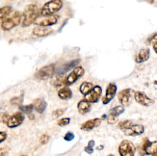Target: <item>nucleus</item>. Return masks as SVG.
<instances>
[{
    "mask_svg": "<svg viewBox=\"0 0 157 156\" xmlns=\"http://www.w3.org/2000/svg\"><path fill=\"white\" fill-rule=\"evenodd\" d=\"M40 17V9L37 4H30L24 9L22 13V27L30 26L31 24L35 23L36 19Z\"/></svg>",
    "mask_w": 157,
    "mask_h": 156,
    "instance_id": "nucleus-1",
    "label": "nucleus"
},
{
    "mask_svg": "<svg viewBox=\"0 0 157 156\" xmlns=\"http://www.w3.org/2000/svg\"><path fill=\"white\" fill-rule=\"evenodd\" d=\"M63 7L62 0H50L46 2L42 9H40V17H45V16H52L55 15L57 12H59Z\"/></svg>",
    "mask_w": 157,
    "mask_h": 156,
    "instance_id": "nucleus-2",
    "label": "nucleus"
},
{
    "mask_svg": "<svg viewBox=\"0 0 157 156\" xmlns=\"http://www.w3.org/2000/svg\"><path fill=\"white\" fill-rule=\"evenodd\" d=\"M22 20V13L16 11L13 13H11L3 21L1 22V28L3 31H9L20 24Z\"/></svg>",
    "mask_w": 157,
    "mask_h": 156,
    "instance_id": "nucleus-3",
    "label": "nucleus"
},
{
    "mask_svg": "<svg viewBox=\"0 0 157 156\" xmlns=\"http://www.w3.org/2000/svg\"><path fill=\"white\" fill-rule=\"evenodd\" d=\"M136 152V146L128 140H124L119 146V153L121 156H133Z\"/></svg>",
    "mask_w": 157,
    "mask_h": 156,
    "instance_id": "nucleus-4",
    "label": "nucleus"
},
{
    "mask_svg": "<svg viewBox=\"0 0 157 156\" xmlns=\"http://www.w3.org/2000/svg\"><path fill=\"white\" fill-rule=\"evenodd\" d=\"M84 73H85V70L83 69V67L76 66L73 69V70L66 78V84H67V86H71V85L74 84L80 77H82V76L84 75Z\"/></svg>",
    "mask_w": 157,
    "mask_h": 156,
    "instance_id": "nucleus-5",
    "label": "nucleus"
},
{
    "mask_svg": "<svg viewBox=\"0 0 157 156\" xmlns=\"http://www.w3.org/2000/svg\"><path fill=\"white\" fill-rule=\"evenodd\" d=\"M124 112V105H118L110 110L108 116H107V123L109 124H114L118 121L119 116Z\"/></svg>",
    "mask_w": 157,
    "mask_h": 156,
    "instance_id": "nucleus-6",
    "label": "nucleus"
},
{
    "mask_svg": "<svg viewBox=\"0 0 157 156\" xmlns=\"http://www.w3.org/2000/svg\"><path fill=\"white\" fill-rule=\"evenodd\" d=\"M54 72H55V67H54V65H48L39 70L35 76L40 80H46L50 78L54 74Z\"/></svg>",
    "mask_w": 157,
    "mask_h": 156,
    "instance_id": "nucleus-7",
    "label": "nucleus"
},
{
    "mask_svg": "<svg viewBox=\"0 0 157 156\" xmlns=\"http://www.w3.org/2000/svg\"><path fill=\"white\" fill-rule=\"evenodd\" d=\"M59 17L52 15V16H45V17H40V18L38 17L35 21L36 25L40 26H45V27H49L54 24H56L58 22Z\"/></svg>",
    "mask_w": 157,
    "mask_h": 156,
    "instance_id": "nucleus-8",
    "label": "nucleus"
},
{
    "mask_svg": "<svg viewBox=\"0 0 157 156\" xmlns=\"http://www.w3.org/2000/svg\"><path fill=\"white\" fill-rule=\"evenodd\" d=\"M142 150L144 154L147 155H157V141L149 142L147 138H146L143 142Z\"/></svg>",
    "mask_w": 157,
    "mask_h": 156,
    "instance_id": "nucleus-9",
    "label": "nucleus"
},
{
    "mask_svg": "<svg viewBox=\"0 0 157 156\" xmlns=\"http://www.w3.org/2000/svg\"><path fill=\"white\" fill-rule=\"evenodd\" d=\"M134 98L136 102L141 104L142 106H151L154 103V100L151 97H148L145 93L143 92H134Z\"/></svg>",
    "mask_w": 157,
    "mask_h": 156,
    "instance_id": "nucleus-10",
    "label": "nucleus"
},
{
    "mask_svg": "<svg viewBox=\"0 0 157 156\" xmlns=\"http://www.w3.org/2000/svg\"><path fill=\"white\" fill-rule=\"evenodd\" d=\"M132 93L133 91L131 89H124L118 93V99L120 103L124 106H129L132 100Z\"/></svg>",
    "mask_w": 157,
    "mask_h": 156,
    "instance_id": "nucleus-11",
    "label": "nucleus"
},
{
    "mask_svg": "<svg viewBox=\"0 0 157 156\" xmlns=\"http://www.w3.org/2000/svg\"><path fill=\"white\" fill-rule=\"evenodd\" d=\"M116 93H117V85L114 83L108 84V86L106 88L105 96H104V97H102V103L104 105L110 103L113 100V98L115 97Z\"/></svg>",
    "mask_w": 157,
    "mask_h": 156,
    "instance_id": "nucleus-12",
    "label": "nucleus"
},
{
    "mask_svg": "<svg viewBox=\"0 0 157 156\" xmlns=\"http://www.w3.org/2000/svg\"><path fill=\"white\" fill-rule=\"evenodd\" d=\"M23 120H24V115L22 114V112H17L9 118L8 121H7V126L9 128L17 127L23 123Z\"/></svg>",
    "mask_w": 157,
    "mask_h": 156,
    "instance_id": "nucleus-13",
    "label": "nucleus"
},
{
    "mask_svg": "<svg viewBox=\"0 0 157 156\" xmlns=\"http://www.w3.org/2000/svg\"><path fill=\"white\" fill-rule=\"evenodd\" d=\"M101 94H102V88L98 85L94 86L92 91L86 96V99L88 101H90L91 103H97L100 99Z\"/></svg>",
    "mask_w": 157,
    "mask_h": 156,
    "instance_id": "nucleus-14",
    "label": "nucleus"
},
{
    "mask_svg": "<svg viewBox=\"0 0 157 156\" xmlns=\"http://www.w3.org/2000/svg\"><path fill=\"white\" fill-rule=\"evenodd\" d=\"M145 132V127L142 124H133L130 127H128L127 129L124 130V133L127 136H138V135H142Z\"/></svg>",
    "mask_w": 157,
    "mask_h": 156,
    "instance_id": "nucleus-15",
    "label": "nucleus"
},
{
    "mask_svg": "<svg viewBox=\"0 0 157 156\" xmlns=\"http://www.w3.org/2000/svg\"><path fill=\"white\" fill-rule=\"evenodd\" d=\"M101 124V119L100 118H95L93 120H89L81 125V129L84 131H90L94 128L99 126Z\"/></svg>",
    "mask_w": 157,
    "mask_h": 156,
    "instance_id": "nucleus-16",
    "label": "nucleus"
},
{
    "mask_svg": "<svg viewBox=\"0 0 157 156\" xmlns=\"http://www.w3.org/2000/svg\"><path fill=\"white\" fill-rule=\"evenodd\" d=\"M51 33H52V30L50 28H47L45 26H40V25H37V27H35L32 31L33 35L38 38L46 37Z\"/></svg>",
    "mask_w": 157,
    "mask_h": 156,
    "instance_id": "nucleus-17",
    "label": "nucleus"
},
{
    "mask_svg": "<svg viewBox=\"0 0 157 156\" xmlns=\"http://www.w3.org/2000/svg\"><path fill=\"white\" fill-rule=\"evenodd\" d=\"M149 55H151V51L148 48H143L139 51V53L135 57V62L137 64L144 63L146 61L149 59Z\"/></svg>",
    "mask_w": 157,
    "mask_h": 156,
    "instance_id": "nucleus-18",
    "label": "nucleus"
},
{
    "mask_svg": "<svg viewBox=\"0 0 157 156\" xmlns=\"http://www.w3.org/2000/svg\"><path fill=\"white\" fill-rule=\"evenodd\" d=\"M77 110L81 115H86L91 110V102L88 101L87 99L80 100L77 104Z\"/></svg>",
    "mask_w": 157,
    "mask_h": 156,
    "instance_id": "nucleus-19",
    "label": "nucleus"
},
{
    "mask_svg": "<svg viewBox=\"0 0 157 156\" xmlns=\"http://www.w3.org/2000/svg\"><path fill=\"white\" fill-rule=\"evenodd\" d=\"M33 106H34V110L40 114H42L46 109V102L43 98H37L34 100Z\"/></svg>",
    "mask_w": 157,
    "mask_h": 156,
    "instance_id": "nucleus-20",
    "label": "nucleus"
},
{
    "mask_svg": "<svg viewBox=\"0 0 157 156\" xmlns=\"http://www.w3.org/2000/svg\"><path fill=\"white\" fill-rule=\"evenodd\" d=\"M58 97L61 99H70L72 97V92L70 88H67V87H63L59 89L58 91Z\"/></svg>",
    "mask_w": 157,
    "mask_h": 156,
    "instance_id": "nucleus-21",
    "label": "nucleus"
},
{
    "mask_svg": "<svg viewBox=\"0 0 157 156\" xmlns=\"http://www.w3.org/2000/svg\"><path fill=\"white\" fill-rule=\"evenodd\" d=\"M94 88V84L92 82H88V81H85L83 82L80 87H79V92L83 94L84 97H86L87 94L92 91V89Z\"/></svg>",
    "mask_w": 157,
    "mask_h": 156,
    "instance_id": "nucleus-22",
    "label": "nucleus"
},
{
    "mask_svg": "<svg viewBox=\"0 0 157 156\" xmlns=\"http://www.w3.org/2000/svg\"><path fill=\"white\" fill-rule=\"evenodd\" d=\"M12 7L11 6H4L2 8H0V22H2L3 20L8 17L12 13Z\"/></svg>",
    "mask_w": 157,
    "mask_h": 156,
    "instance_id": "nucleus-23",
    "label": "nucleus"
},
{
    "mask_svg": "<svg viewBox=\"0 0 157 156\" xmlns=\"http://www.w3.org/2000/svg\"><path fill=\"white\" fill-rule=\"evenodd\" d=\"M79 63H80V60L77 59V60H72V61H71V62H69L67 64L64 65L63 67H62V71H61V74L66 72V71H67V70H71V69H74V67H75L76 66H78Z\"/></svg>",
    "mask_w": 157,
    "mask_h": 156,
    "instance_id": "nucleus-24",
    "label": "nucleus"
},
{
    "mask_svg": "<svg viewBox=\"0 0 157 156\" xmlns=\"http://www.w3.org/2000/svg\"><path fill=\"white\" fill-rule=\"evenodd\" d=\"M133 124V123L131 120H121V121H120L119 123V124H118V127L120 128L121 130H125V129H127L128 127H130L131 125Z\"/></svg>",
    "mask_w": 157,
    "mask_h": 156,
    "instance_id": "nucleus-25",
    "label": "nucleus"
},
{
    "mask_svg": "<svg viewBox=\"0 0 157 156\" xmlns=\"http://www.w3.org/2000/svg\"><path fill=\"white\" fill-rule=\"evenodd\" d=\"M19 110H20V112L25 113V114H31L32 111L34 110V106H33V104L22 105V106H19Z\"/></svg>",
    "mask_w": 157,
    "mask_h": 156,
    "instance_id": "nucleus-26",
    "label": "nucleus"
},
{
    "mask_svg": "<svg viewBox=\"0 0 157 156\" xmlns=\"http://www.w3.org/2000/svg\"><path fill=\"white\" fill-rule=\"evenodd\" d=\"M70 123H71V119L70 118H63V119H61V120H59L57 121V124L59 126L64 127V126H67Z\"/></svg>",
    "mask_w": 157,
    "mask_h": 156,
    "instance_id": "nucleus-27",
    "label": "nucleus"
},
{
    "mask_svg": "<svg viewBox=\"0 0 157 156\" xmlns=\"http://www.w3.org/2000/svg\"><path fill=\"white\" fill-rule=\"evenodd\" d=\"M54 86L56 88H63V87H66L67 84H66V79H63V78H59L56 80V82L54 83Z\"/></svg>",
    "mask_w": 157,
    "mask_h": 156,
    "instance_id": "nucleus-28",
    "label": "nucleus"
},
{
    "mask_svg": "<svg viewBox=\"0 0 157 156\" xmlns=\"http://www.w3.org/2000/svg\"><path fill=\"white\" fill-rule=\"evenodd\" d=\"M22 97H13L11 99V103L13 105H20L22 103Z\"/></svg>",
    "mask_w": 157,
    "mask_h": 156,
    "instance_id": "nucleus-29",
    "label": "nucleus"
},
{
    "mask_svg": "<svg viewBox=\"0 0 157 156\" xmlns=\"http://www.w3.org/2000/svg\"><path fill=\"white\" fill-rule=\"evenodd\" d=\"M156 40H157V32L153 33L152 35H151V36L147 38V44H151L154 43Z\"/></svg>",
    "mask_w": 157,
    "mask_h": 156,
    "instance_id": "nucleus-30",
    "label": "nucleus"
},
{
    "mask_svg": "<svg viewBox=\"0 0 157 156\" xmlns=\"http://www.w3.org/2000/svg\"><path fill=\"white\" fill-rule=\"evenodd\" d=\"M74 134L72 133V132H71V131H69V132H67L66 134H65V136H64V139H65V141H67V142H71L73 139H74Z\"/></svg>",
    "mask_w": 157,
    "mask_h": 156,
    "instance_id": "nucleus-31",
    "label": "nucleus"
},
{
    "mask_svg": "<svg viewBox=\"0 0 157 156\" xmlns=\"http://www.w3.org/2000/svg\"><path fill=\"white\" fill-rule=\"evenodd\" d=\"M48 141H49V136H48V135H46V134L42 135L40 138V143L42 145L47 144V143H48Z\"/></svg>",
    "mask_w": 157,
    "mask_h": 156,
    "instance_id": "nucleus-32",
    "label": "nucleus"
},
{
    "mask_svg": "<svg viewBox=\"0 0 157 156\" xmlns=\"http://www.w3.org/2000/svg\"><path fill=\"white\" fill-rule=\"evenodd\" d=\"M65 111H66V109H64V108H61V109H57V110H55V111L53 112V117L54 118H58L60 116H62Z\"/></svg>",
    "mask_w": 157,
    "mask_h": 156,
    "instance_id": "nucleus-33",
    "label": "nucleus"
},
{
    "mask_svg": "<svg viewBox=\"0 0 157 156\" xmlns=\"http://www.w3.org/2000/svg\"><path fill=\"white\" fill-rule=\"evenodd\" d=\"M1 118H0V121H2V123H4V124H7V121H8V120H9V118H10V116L7 113H1Z\"/></svg>",
    "mask_w": 157,
    "mask_h": 156,
    "instance_id": "nucleus-34",
    "label": "nucleus"
},
{
    "mask_svg": "<svg viewBox=\"0 0 157 156\" xmlns=\"http://www.w3.org/2000/svg\"><path fill=\"white\" fill-rule=\"evenodd\" d=\"M84 151L86 153H88V154H92L94 152V147H91V146H87L84 147Z\"/></svg>",
    "mask_w": 157,
    "mask_h": 156,
    "instance_id": "nucleus-35",
    "label": "nucleus"
},
{
    "mask_svg": "<svg viewBox=\"0 0 157 156\" xmlns=\"http://www.w3.org/2000/svg\"><path fill=\"white\" fill-rule=\"evenodd\" d=\"M6 138H7L6 132H0V143H2L3 141H5Z\"/></svg>",
    "mask_w": 157,
    "mask_h": 156,
    "instance_id": "nucleus-36",
    "label": "nucleus"
},
{
    "mask_svg": "<svg viewBox=\"0 0 157 156\" xmlns=\"http://www.w3.org/2000/svg\"><path fill=\"white\" fill-rule=\"evenodd\" d=\"M7 153H8V148L7 147H0V156L6 155Z\"/></svg>",
    "mask_w": 157,
    "mask_h": 156,
    "instance_id": "nucleus-37",
    "label": "nucleus"
},
{
    "mask_svg": "<svg viewBox=\"0 0 157 156\" xmlns=\"http://www.w3.org/2000/svg\"><path fill=\"white\" fill-rule=\"evenodd\" d=\"M88 146H91V147H94V140H91L90 142L88 143Z\"/></svg>",
    "mask_w": 157,
    "mask_h": 156,
    "instance_id": "nucleus-38",
    "label": "nucleus"
},
{
    "mask_svg": "<svg viewBox=\"0 0 157 156\" xmlns=\"http://www.w3.org/2000/svg\"><path fill=\"white\" fill-rule=\"evenodd\" d=\"M153 49H154L155 53L157 54V40H156L155 42L153 43Z\"/></svg>",
    "mask_w": 157,
    "mask_h": 156,
    "instance_id": "nucleus-39",
    "label": "nucleus"
},
{
    "mask_svg": "<svg viewBox=\"0 0 157 156\" xmlns=\"http://www.w3.org/2000/svg\"><path fill=\"white\" fill-rule=\"evenodd\" d=\"M98 150H103V146H98Z\"/></svg>",
    "mask_w": 157,
    "mask_h": 156,
    "instance_id": "nucleus-40",
    "label": "nucleus"
},
{
    "mask_svg": "<svg viewBox=\"0 0 157 156\" xmlns=\"http://www.w3.org/2000/svg\"><path fill=\"white\" fill-rule=\"evenodd\" d=\"M148 3H153V0H147Z\"/></svg>",
    "mask_w": 157,
    "mask_h": 156,
    "instance_id": "nucleus-41",
    "label": "nucleus"
},
{
    "mask_svg": "<svg viewBox=\"0 0 157 156\" xmlns=\"http://www.w3.org/2000/svg\"><path fill=\"white\" fill-rule=\"evenodd\" d=\"M154 84H155V85H157V81H154Z\"/></svg>",
    "mask_w": 157,
    "mask_h": 156,
    "instance_id": "nucleus-42",
    "label": "nucleus"
}]
</instances>
